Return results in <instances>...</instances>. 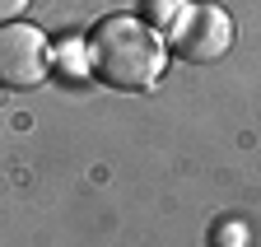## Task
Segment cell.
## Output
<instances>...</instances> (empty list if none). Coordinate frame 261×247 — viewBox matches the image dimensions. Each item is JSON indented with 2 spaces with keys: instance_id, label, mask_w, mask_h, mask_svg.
Segmentation results:
<instances>
[{
  "instance_id": "6da1fadb",
  "label": "cell",
  "mask_w": 261,
  "mask_h": 247,
  "mask_svg": "<svg viewBox=\"0 0 261 247\" xmlns=\"http://www.w3.org/2000/svg\"><path fill=\"white\" fill-rule=\"evenodd\" d=\"M163 38L136 14H108L89 38V66L117 89H154L163 75Z\"/></svg>"
},
{
  "instance_id": "7a4b0ae2",
  "label": "cell",
  "mask_w": 261,
  "mask_h": 247,
  "mask_svg": "<svg viewBox=\"0 0 261 247\" xmlns=\"http://www.w3.org/2000/svg\"><path fill=\"white\" fill-rule=\"evenodd\" d=\"M51 70V47L42 28L5 23L0 28V84L5 89H38Z\"/></svg>"
},
{
  "instance_id": "3957f363",
  "label": "cell",
  "mask_w": 261,
  "mask_h": 247,
  "mask_svg": "<svg viewBox=\"0 0 261 247\" xmlns=\"http://www.w3.org/2000/svg\"><path fill=\"white\" fill-rule=\"evenodd\" d=\"M233 47V19L219 5H191L173 33V56L191 66H210Z\"/></svg>"
},
{
  "instance_id": "277c9868",
  "label": "cell",
  "mask_w": 261,
  "mask_h": 247,
  "mask_svg": "<svg viewBox=\"0 0 261 247\" xmlns=\"http://www.w3.org/2000/svg\"><path fill=\"white\" fill-rule=\"evenodd\" d=\"M210 242H215V247H243V242H247V233H243L233 219H219V224L210 229Z\"/></svg>"
},
{
  "instance_id": "5b68a950",
  "label": "cell",
  "mask_w": 261,
  "mask_h": 247,
  "mask_svg": "<svg viewBox=\"0 0 261 247\" xmlns=\"http://www.w3.org/2000/svg\"><path fill=\"white\" fill-rule=\"evenodd\" d=\"M28 5H33V0H0V28H5V23H14Z\"/></svg>"
}]
</instances>
